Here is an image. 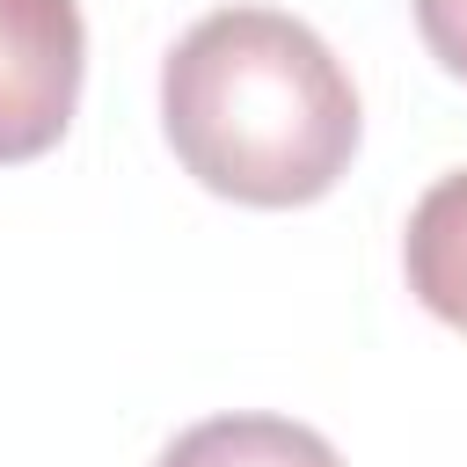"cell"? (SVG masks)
I'll return each instance as SVG.
<instances>
[{"label": "cell", "mask_w": 467, "mask_h": 467, "mask_svg": "<svg viewBox=\"0 0 467 467\" xmlns=\"http://www.w3.org/2000/svg\"><path fill=\"white\" fill-rule=\"evenodd\" d=\"M416 29H423L431 58L452 80H467V0H416Z\"/></svg>", "instance_id": "obj_5"}, {"label": "cell", "mask_w": 467, "mask_h": 467, "mask_svg": "<svg viewBox=\"0 0 467 467\" xmlns=\"http://www.w3.org/2000/svg\"><path fill=\"white\" fill-rule=\"evenodd\" d=\"M161 131L212 197L285 212L343 182L365 109L299 15L212 7L161 58Z\"/></svg>", "instance_id": "obj_1"}, {"label": "cell", "mask_w": 467, "mask_h": 467, "mask_svg": "<svg viewBox=\"0 0 467 467\" xmlns=\"http://www.w3.org/2000/svg\"><path fill=\"white\" fill-rule=\"evenodd\" d=\"M153 467H343V452L292 416H204Z\"/></svg>", "instance_id": "obj_4"}, {"label": "cell", "mask_w": 467, "mask_h": 467, "mask_svg": "<svg viewBox=\"0 0 467 467\" xmlns=\"http://www.w3.org/2000/svg\"><path fill=\"white\" fill-rule=\"evenodd\" d=\"M88 73L80 0H0V161H36L66 139Z\"/></svg>", "instance_id": "obj_2"}, {"label": "cell", "mask_w": 467, "mask_h": 467, "mask_svg": "<svg viewBox=\"0 0 467 467\" xmlns=\"http://www.w3.org/2000/svg\"><path fill=\"white\" fill-rule=\"evenodd\" d=\"M401 270H409V292L467 336V168L438 175L416 212H409V234H401Z\"/></svg>", "instance_id": "obj_3"}]
</instances>
